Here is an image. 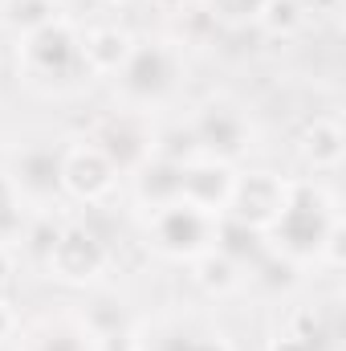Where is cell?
<instances>
[{"mask_svg":"<svg viewBox=\"0 0 346 351\" xmlns=\"http://www.w3.org/2000/svg\"><path fill=\"white\" fill-rule=\"evenodd\" d=\"M326 217L322 208L310 200V196H297V200H285V208L277 213V237L293 250V254H310L322 245L326 237Z\"/></svg>","mask_w":346,"mask_h":351,"instance_id":"obj_1","label":"cell"},{"mask_svg":"<svg viewBox=\"0 0 346 351\" xmlns=\"http://www.w3.org/2000/svg\"><path fill=\"white\" fill-rule=\"evenodd\" d=\"M25 53H29V62H33L37 70L62 74V70H70V66L78 62V41H74V33H70L66 25H49V21H45V25L29 37Z\"/></svg>","mask_w":346,"mask_h":351,"instance_id":"obj_2","label":"cell"},{"mask_svg":"<svg viewBox=\"0 0 346 351\" xmlns=\"http://www.w3.org/2000/svg\"><path fill=\"white\" fill-rule=\"evenodd\" d=\"M172 78H175V70L163 49H139L127 62V70H122V86L131 90L135 98H159L163 90L172 86Z\"/></svg>","mask_w":346,"mask_h":351,"instance_id":"obj_3","label":"cell"},{"mask_svg":"<svg viewBox=\"0 0 346 351\" xmlns=\"http://www.w3.org/2000/svg\"><path fill=\"white\" fill-rule=\"evenodd\" d=\"M53 265L62 269V278H90L102 265V250L90 233H66L53 241Z\"/></svg>","mask_w":346,"mask_h":351,"instance_id":"obj_4","label":"cell"},{"mask_svg":"<svg viewBox=\"0 0 346 351\" xmlns=\"http://www.w3.org/2000/svg\"><path fill=\"white\" fill-rule=\"evenodd\" d=\"M159 241L172 250V254H191L200 241H204V217L200 208L191 204H175L159 217Z\"/></svg>","mask_w":346,"mask_h":351,"instance_id":"obj_5","label":"cell"},{"mask_svg":"<svg viewBox=\"0 0 346 351\" xmlns=\"http://www.w3.org/2000/svg\"><path fill=\"white\" fill-rule=\"evenodd\" d=\"M241 139H245V127L232 110H216V106L204 110V119H200V143L204 147H212L220 156H237Z\"/></svg>","mask_w":346,"mask_h":351,"instance_id":"obj_6","label":"cell"},{"mask_svg":"<svg viewBox=\"0 0 346 351\" xmlns=\"http://www.w3.org/2000/svg\"><path fill=\"white\" fill-rule=\"evenodd\" d=\"M16 184L29 196H49L62 184V160L53 152H25V160L16 168Z\"/></svg>","mask_w":346,"mask_h":351,"instance_id":"obj_7","label":"cell"},{"mask_svg":"<svg viewBox=\"0 0 346 351\" xmlns=\"http://www.w3.org/2000/svg\"><path fill=\"white\" fill-rule=\"evenodd\" d=\"M237 196H241V204L249 208L253 204V213H245V221H277V213L285 208V196H281V184L273 180V176H249V184H241V188H232Z\"/></svg>","mask_w":346,"mask_h":351,"instance_id":"obj_8","label":"cell"},{"mask_svg":"<svg viewBox=\"0 0 346 351\" xmlns=\"http://www.w3.org/2000/svg\"><path fill=\"white\" fill-rule=\"evenodd\" d=\"M62 180L82 196H98L110 188V164L98 152H86V156H74L70 164H62Z\"/></svg>","mask_w":346,"mask_h":351,"instance_id":"obj_9","label":"cell"},{"mask_svg":"<svg viewBox=\"0 0 346 351\" xmlns=\"http://www.w3.org/2000/svg\"><path fill=\"white\" fill-rule=\"evenodd\" d=\"M212 8L224 21H253L269 8V0H212Z\"/></svg>","mask_w":346,"mask_h":351,"instance_id":"obj_10","label":"cell"},{"mask_svg":"<svg viewBox=\"0 0 346 351\" xmlns=\"http://www.w3.org/2000/svg\"><path fill=\"white\" fill-rule=\"evenodd\" d=\"M179 351H224V348H220V343H204V339H200V343H179Z\"/></svg>","mask_w":346,"mask_h":351,"instance_id":"obj_11","label":"cell"}]
</instances>
